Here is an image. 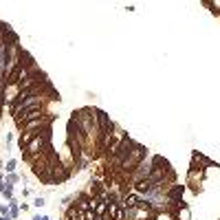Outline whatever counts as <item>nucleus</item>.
<instances>
[{
	"mask_svg": "<svg viewBox=\"0 0 220 220\" xmlns=\"http://www.w3.org/2000/svg\"><path fill=\"white\" fill-rule=\"evenodd\" d=\"M18 174H9V176H7V183H18Z\"/></svg>",
	"mask_w": 220,
	"mask_h": 220,
	"instance_id": "9",
	"label": "nucleus"
},
{
	"mask_svg": "<svg viewBox=\"0 0 220 220\" xmlns=\"http://www.w3.org/2000/svg\"><path fill=\"white\" fill-rule=\"evenodd\" d=\"M33 220H51V218H46V216H35Z\"/></svg>",
	"mask_w": 220,
	"mask_h": 220,
	"instance_id": "11",
	"label": "nucleus"
},
{
	"mask_svg": "<svg viewBox=\"0 0 220 220\" xmlns=\"http://www.w3.org/2000/svg\"><path fill=\"white\" fill-rule=\"evenodd\" d=\"M134 145H137V143H134L130 137H121V143H119V148H117V154H115V163H117V165H123V161L132 154Z\"/></svg>",
	"mask_w": 220,
	"mask_h": 220,
	"instance_id": "1",
	"label": "nucleus"
},
{
	"mask_svg": "<svg viewBox=\"0 0 220 220\" xmlns=\"http://www.w3.org/2000/svg\"><path fill=\"white\" fill-rule=\"evenodd\" d=\"M108 211V200H97V205H95V216H104V213Z\"/></svg>",
	"mask_w": 220,
	"mask_h": 220,
	"instance_id": "4",
	"label": "nucleus"
},
{
	"mask_svg": "<svg viewBox=\"0 0 220 220\" xmlns=\"http://www.w3.org/2000/svg\"><path fill=\"white\" fill-rule=\"evenodd\" d=\"M0 183H2V174H0Z\"/></svg>",
	"mask_w": 220,
	"mask_h": 220,
	"instance_id": "12",
	"label": "nucleus"
},
{
	"mask_svg": "<svg viewBox=\"0 0 220 220\" xmlns=\"http://www.w3.org/2000/svg\"><path fill=\"white\" fill-rule=\"evenodd\" d=\"M183 191H185V185H174V187L167 191V200H180V196H183Z\"/></svg>",
	"mask_w": 220,
	"mask_h": 220,
	"instance_id": "3",
	"label": "nucleus"
},
{
	"mask_svg": "<svg viewBox=\"0 0 220 220\" xmlns=\"http://www.w3.org/2000/svg\"><path fill=\"white\" fill-rule=\"evenodd\" d=\"M0 213H2V216H9V205H0Z\"/></svg>",
	"mask_w": 220,
	"mask_h": 220,
	"instance_id": "10",
	"label": "nucleus"
},
{
	"mask_svg": "<svg viewBox=\"0 0 220 220\" xmlns=\"http://www.w3.org/2000/svg\"><path fill=\"white\" fill-rule=\"evenodd\" d=\"M145 154H148V150H145L143 145H139V143H137V145H134V150H132V154L128 156L126 161H123V165H121V167H123V170L134 172V167H137L139 163L143 161V156H145Z\"/></svg>",
	"mask_w": 220,
	"mask_h": 220,
	"instance_id": "2",
	"label": "nucleus"
},
{
	"mask_svg": "<svg viewBox=\"0 0 220 220\" xmlns=\"http://www.w3.org/2000/svg\"><path fill=\"white\" fill-rule=\"evenodd\" d=\"M194 161H196V163H202V165H213V163L207 159L205 154H200V152H194Z\"/></svg>",
	"mask_w": 220,
	"mask_h": 220,
	"instance_id": "5",
	"label": "nucleus"
},
{
	"mask_svg": "<svg viewBox=\"0 0 220 220\" xmlns=\"http://www.w3.org/2000/svg\"><path fill=\"white\" fill-rule=\"evenodd\" d=\"M90 194H93V196H101V183H93V187H90Z\"/></svg>",
	"mask_w": 220,
	"mask_h": 220,
	"instance_id": "6",
	"label": "nucleus"
},
{
	"mask_svg": "<svg viewBox=\"0 0 220 220\" xmlns=\"http://www.w3.org/2000/svg\"><path fill=\"white\" fill-rule=\"evenodd\" d=\"M15 165H18V163H15L13 159H11V161L7 163V167H4V170H7V172H11V174H13V170H15Z\"/></svg>",
	"mask_w": 220,
	"mask_h": 220,
	"instance_id": "7",
	"label": "nucleus"
},
{
	"mask_svg": "<svg viewBox=\"0 0 220 220\" xmlns=\"http://www.w3.org/2000/svg\"><path fill=\"white\" fill-rule=\"evenodd\" d=\"M33 205H35V207H44V205H46V200H44L42 196H38V198L33 200Z\"/></svg>",
	"mask_w": 220,
	"mask_h": 220,
	"instance_id": "8",
	"label": "nucleus"
}]
</instances>
